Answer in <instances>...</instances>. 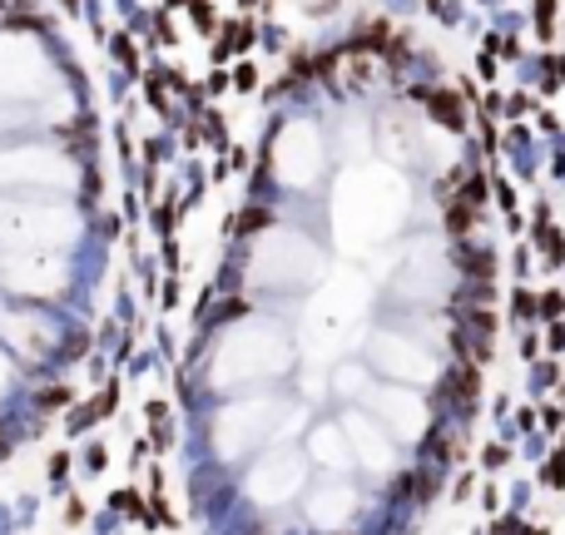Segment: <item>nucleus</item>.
<instances>
[{"instance_id":"nucleus-3","label":"nucleus","mask_w":565,"mask_h":535,"mask_svg":"<svg viewBox=\"0 0 565 535\" xmlns=\"http://www.w3.org/2000/svg\"><path fill=\"white\" fill-rule=\"evenodd\" d=\"M40 406H50V412H55V406H65V392H60V387L55 392H40Z\"/></svg>"},{"instance_id":"nucleus-1","label":"nucleus","mask_w":565,"mask_h":535,"mask_svg":"<svg viewBox=\"0 0 565 535\" xmlns=\"http://www.w3.org/2000/svg\"><path fill=\"white\" fill-rule=\"evenodd\" d=\"M431 110H436V119H442V124H451V129H462V110H456V99L436 95V99H431Z\"/></svg>"},{"instance_id":"nucleus-2","label":"nucleus","mask_w":565,"mask_h":535,"mask_svg":"<svg viewBox=\"0 0 565 535\" xmlns=\"http://www.w3.org/2000/svg\"><path fill=\"white\" fill-rule=\"evenodd\" d=\"M263 223H268V213H258V208H253V213H243L238 223L228 219V233H234V228H243V233H248V228H263Z\"/></svg>"},{"instance_id":"nucleus-4","label":"nucleus","mask_w":565,"mask_h":535,"mask_svg":"<svg viewBox=\"0 0 565 535\" xmlns=\"http://www.w3.org/2000/svg\"><path fill=\"white\" fill-rule=\"evenodd\" d=\"M65 5H75V0H65Z\"/></svg>"}]
</instances>
